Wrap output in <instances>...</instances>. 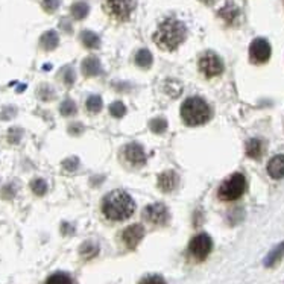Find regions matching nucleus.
Instances as JSON below:
<instances>
[{
	"instance_id": "f257e3e1",
	"label": "nucleus",
	"mask_w": 284,
	"mask_h": 284,
	"mask_svg": "<svg viewBox=\"0 0 284 284\" xmlns=\"http://www.w3.org/2000/svg\"><path fill=\"white\" fill-rule=\"evenodd\" d=\"M185 36L187 28L182 22L177 20V18H166L154 34V41L160 49L172 52L185 40Z\"/></svg>"
},
{
	"instance_id": "f03ea898",
	"label": "nucleus",
	"mask_w": 284,
	"mask_h": 284,
	"mask_svg": "<svg viewBox=\"0 0 284 284\" xmlns=\"http://www.w3.org/2000/svg\"><path fill=\"white\" fill-rule=\"evenodd\" d=\"M136 202L123 190H112L102 201V212L109 220H125L132 216Z\"/></svg>"
},
{
	"instance_id": "7ed1b4c3",
	"label": "nucleus",
	"mask_w": 284,
	"mask_h": 284,
	"mask_svg": "<svg viewBox=\"0 0 284 284\" xmlns=\"http://www.w3.org/2000/svg\"><path fill=\"white\" fill-rule=\"evenodd\" d=\"M181 117L188 126H199L210 120L212 109L204 99L190 98L181 106Z\"/></svg>"
},
{
	"instance_id": "20e7f679",
	"label": "nucleus",
	"mask_w": 284,
	"mask_h": 284,
	"mask_svg": "<svg viewBox=\"0 0 284 284\" xmlns=\"http://www.w3.org/2000/svg\"><path fill=\"white\" fill-rule=\"evenodd\" d=\"M245 188H246L245 177L242 174H233L220 184L217 195L222 201H236L245 193Z\"/></svg>"
},
{
	"instance_id": "39448f33",
	"label": "nucleus",
	"mask_w": 284,
	"mask_h": 284,
	"mask_svg": "<svg viewBox=\"0 0 284 284\" xmlns=\"http://www.w3.org/2000/svg\"><path fill=\"white\" fill-rule=\"evenodd\" d=\"M136 8V0H105L106 12L117 22H126Z\"/></svg>"
},
{
	"instance_id": "423d86ee",
	"label": "nucleus",
	"mask_w": 284,
	"mask_h": 284,
	"mask_svg": "<svg viewBox=\"0 0 284 284\" xmlns=\"http://www.w3.org/2000/svg\"><path fill=\"white\" fill-rule=\"evenodd\" d=\"M198 67L201 73L207 78H214L223 71V63L220 60V56L216 55L214 52H205L201 55Z\"/></svg>"
},
{
	"instance_id": "0eeeda50",
	"label": "nucleus",
	"mask_w": 284,
	"mask_h": 284,
	"mask_svg": "<svg viewBox=\"0 0 284 284\" xmlns=\"http://www.w3.org/2000/svg\"><path fill=\"white\" fill-rule=\"evenodd\" d=\"M212 249H213V240L205 233L195 236L190 240V245H188V251H190V254L196 260H205L208 254L212 252Z\"/></svg>"
},
{
	"instance_id": "6e6552de",
	"label": "nucleus",
	"mask_w": 284,
	"mask_h": 284,
	"mask_svg": "<svg viewBox=\"0 0 284 284\" xmlns=\"http://www.w3.org/2000/svg\"><path fill=\"white\" fill-rule=\"evenodd\" d=\"M271 53H272L271 44L264 38H255L249 46V60L254 64H263L269 61Z\"/></svg>"
},
{
	"instance_id": "1a4fd4ad",
	"label": "nucleus",
	"mask_w": 284,
	"mask_h": 284,
	"mask_svg": "<svg viewBox=\"0 0 284 284\" xmlns=\"http://www.w3.org/2000/svg\"><path fill=\"white\" fill-rule=\"evenodd\" d=\"M143 217L152 225H164L169 220V210L164 204H150L143 210Z\"/></svg>"
},
{
	"instance_id": "9d476101",
	"label": "nucleus",
	"mask_w": 284,
	"mask_h": 284,
	"mask_svg": "<svg viewBox=\"0 0 284 284\" xmlns=\"http://www.w3.org/2000/svg\"><path fill=\"white\" fill-rule=\"evenodd\" d=\"M143 236H144V228L140 223H134V225L128 226V228L123 231L122 239H123V242H125V245L128 246V248L134 249L136 246L142 242Z\"/></svg>"
},
{
	"instance_id": "9b49d317",
	"label": "nucleus",
	"mask_w": 284,
	"mask_h": 284,
	"mask_svg": "<svg viewBox=\"0 0 284 284\" xmlns=\"http://www.w3.org/2000/svg\"><path fill=\"white\" fill-rule=\"evenodd\" d=\"M125 158L128 163L134 164V166H143L146 163V155H144V149L139 143H129L125 146Z\"/></svg>"
},
{
	"instance_id": "f8f14e48",
	"label": "nucleus",
	"mask_w": 284,
	"mask_h": 284,
	"mask_svg": "<svg viewBox=\"0 0 284 284\" xmlns=\"http://www.w3.org/2000/svg\"><path fill=\"white\" fill-rule=\"evenodd\" d=\"M178 184V175L174 172V170H166L158 177V188L164 193H170L172 190L177 188Z\"/></svg>"
},
{
	"instance_id": "ddd939ff",
	"label": "nucleus",
	"mask_w": 284,
	"mask_h": 284,
	"mask_svg": "<svg viewBox=\"0 0 284 284\" xmlns=\"http://www.w3.org/2000/svg\"><path fill=\"white\" fill-rule=\"evenodd\" d=\"M268 174L274 179L284 178V155H275L268 163Z\"/></svg>"
},
{
	"instance_id": "4468645a",
	"label": "nucleus",
	"mask_w": 284,
	"mask_h": 284,
	"mask_svg": "<svg viewBox=\"0 0 284 284\" xmlns=\"http://www.w3.org/2000/svg\"><path fill=\"white\" fill-rule=\"evenodd\" d=\"M82 73L85 76H98V74L102 71V66H101V61L96 58V56H88L82 61Z\"/></svg>"
},
{
	"instance_id": "2eb2a0df",
	"label": "nucleus",
	"mask_w": 284,
	"mask_h": 284,
	"mask_svg": "<svg viewBox=\"0 0 284 284\" xmlns=\"http://www.w3.org/2000/svg\"><path fill=\"white\" fill-rule=\"evenodd\" d=\"M283 258H284V242L278 243L275 248L266 255V258H264L263 264H264L266 268H274L275 264H278Z\"/></svg>"
},
{
	"instance_id": "dca6fc26",
	"label": "nucleus",
	"mask_w": 284,
	"mask_h": 284,
	"mask_svg": "<svg viewBox=\"0 0 284 284\" xmlns=\"http://www.w3.org/2000/svg\"><path fill=\"white\" fill-rule=\"evenodd\" d=\"M58 34H56L55 31H47L41 35L40 38V44L44 50H53L56 46H58Z\"/></svg>"
},
{
	"instance_id": "f3484780",
	"label": "nucleus",
	"mask_w": 284,
	"mask_h": 284,
	"mask_svg": "<svg viewBox=\"0 0 284 284\" xmlns=\"http://www.w3.org/2000/svg\"><path fill=\"white\" fill-rule=\"evenodd\" d=\"M263 152V143L258 139H251L246 142V155L251 158H260Z\"/></svg>"
},
{
	"instance_id": "a211bd4d",
	"label": "nucleus",
	"mask_w": 284,
	"mask_h": 284,
	"mask_svg": "<svg viewBox=\"0 0 284 284\" xmlns=\"http://www.w3.org/2000/svg\"><path fill=\"white\" fill-rule=\"evenodd\" d=\"M81 41L85 47L88 49H98L101 46V40H99V36L91 32V31H84L81 34Z\"/></svg>"
},
{
	"instance_id": "6ab92c4d",
	"label": "nucleus",
	"mask_w": 284,
	"mask_h": 284,
	"mask_svg": "<svg viewBox=\"0 0 284 284\" xmlns=\"http://www.w3.org/2000/svg\"><path fill=\"white\" fill-rule=\"evenodd\" d=\"M152 53H150L147 49H143V50H139L137 55H136V64L142 69H149L152 66Z\"/></svg>"
},
{
	"instance_id": "aec40b11",
	"label": "nucleus",
	"mask_w": 284,
	"mask_h": 284,
	"mask_svg": "<svg viewBox=\"0 0 284 284\" xmlns=\"http://www.w3.org/2000/svg\"><path fill=\"white\" fill-rule=\"evenodd\" d=\"M219 15L223 18L225 22H228V23H233L236 18L239 17V9L233 5V3H228L226 6H223L220 11H219Z\"/></svg>"
},
{
	"instance_id": "412c9836",
	"label": "nucleus",
	"mask_w": 284,
	"mask_h": 284,
	"mask_svg": "<svg viewBox=\"0 0 284 284\" xmlns=\"http://www.w3.org/2000/svg\"><path fill=\"white\" fill-rule=\"evenodd\" d=\"M88 11H90L88 5L84 2H78L71 6V15L76 18V20H82V18H85L88 15Z\"/></svg>"
},
{
	"instance_id": "4be33fe9",
	"label": "nucleus",
	"mask_w": 284,
	"mask_h": 284,
	"mask_svg": "<svg viewBox=\"0 0 284 284\" xmlns=\"http://www.w3.org/2000/svg\"><path fill=\"white\" fill-rule=\"evenodd\" d=\"M102 99L101 96H98V94H93V96H90L87 99V109L90 112H93V114H96V112H99L102 109Z\"/></svg>"
},
{
	"instance_id": "5701e85b",
	"label": "nucleus",
	"mask_w": 284,
	"mask_h": 284,
	"mask_svg": "<svg viewBox=\"0 0 284 284\" xmlns=\"http://www.w3.org/2000/svg\"><path fill=\"white\" fill-rule=\"evenodd\" d=\"M46 284H73L71 283V278L67 275V274H63V272H58V274H53L47 278Z\"/></svg>"
},
{
	"instance_id": "b1692460",
	"label": "nucleus",
	"mask_w": 284,
	"mask_h": 284,
	"mask_svg": "<svg viewBox=\"0 0 284 284\" xmlns=\"http://www.w3.org/2000/svg\"><path fill=\"white\" fill-rule=\"evenodd\" d=\"M31 188H32V192L35 195H38V196H43L47 190V184L44 182V179L41 178H35L32 182H31Z\"/></svg>"
},
{
	"instance_id": "393cba45",
	"label": "nucleus",
	"mask_w": 284,
	"mask_h": 284,
	"mask_svg": "<svg viewBox=\"0 0 284 284\" xmlns=\"http://www.w3.org/2000/svg\"><path fill=\"white\" fill-rule=\"evenodd\" d=\"M60 111H61V114L66 116V117L74 116V114H76V105H74V102L70 101V99H69V101H64V102L61 104Z\"/></svg>"
},
{
	"instance_id": "a878e982",
	"label": "nucleus",
	"mask_w": 284,
	"mask_h": 284,
	"mask_svg": "<svg viewBox=\"0 0 284 284\" xmlns=\"http://www.w3.org/2000/svg\"><path fill=\"white\" fill-rule=\"evenodd\" d=\"M149 126H150V131H152V132L161 134V132H164L167 129V122L163 117H157V119H154L152 122L149 123Z\"/></svg>"
},
{
	"instance_id": "bb28decb",
	"label": "nucleus",
	"mask_w": 284,
	"mask_h": 284,
	"mask_svg": "<svg viewBox=\"0 0 284 284\" xmlns=\"http://www.w3.org/2000/svg\"><path fill=\"white\" fill-rule=\"evenodd\" d=\"M109 114L112 117H123L126 114V106L122 104V102H114L111 106H109Z\"/></svg>"
},
{
	"instance_id": "cd10ccee",
	"label": "nucleus",
	"mask_w": 284,
	"mask_h": 284,
	"mask_svg": "<svg viewBox=\"0 0 284 284\" xmlns=\"http://www.w3.org/2000/svg\"><path fill=\"white\" fill-rule=\"evenodd\" d=\"M81 254L85 257V258H91L98 254V246L94 245L93 242H87L82 245V248H81Z\"/></svg>"
},
{
	"instance_id": "c85d7f7f",
	"label": "nucleus",
	"mask_w": 284,
	"mask_h": 284,
	"mask_svg": "<svg viewBox=\"0 0 284 284\" xmlns=\"http://www.w3.org/2000/svg\"><path fill=\"white\" fill-rule=\"evenodd\" d=\"M60 3H61V0H43V8L47 12H55L60 8Z\"/></svg>"
},
{
	"instance_id": "c756f323",
	"label": "nucleus",
	"mask_w": 284,
	"mask_h": 284,
	"mask_svg": "<svg viewBox=\"0 0 284 284\" xmlns=\"http://www.w3.org/2000/svg\"><path fill=\"white\" fill-rule=\"evenodd\" d=\"M139 284H166V281L161 275H149L143 278Z\"/></svg>"
},
{
	"instance_id": "7c9ffc66",
	"label": "nucleus",
	"mask_w": 284,
	"mask_h": 284,
	"mask_svg": "<svg viewBox=\"0 0 284 284\" xmlns=\"http://www.w3.org/2000/svg\"><path fill=\"white\" fill-rule=\"evenodd\" d=\"M74 78H76V76H74V70L71 67H67L63 71V81H64L66 85H71L74 82Z\"/></svg>"
},
{
	"instance_id": "2f4dec72",
	"label": "nucleus",
	"mask_w": 284,
	"mask_h": 284,
	"mask_svg": "<svg viewBox=\"0 0 284 284\" xmlns=\"http://www.w3.org/2000/svg\"><path fill=\"white\" fill-rule=\"evenodd\" d=\"M63 166H64L66 170H70V172H71V170H74V169L79 166V160H78L76 157H70L69 160H66V161L63 163Z\"/></svg>"
},
{
	"instance_id": "473e14b6",
	"label": "nucleus",
	"mask_w": 284,
	"mask_h": 284,
	"mask_svg": "<svg viewBox=\"0 0 284 284\" xmlns=\"http://www.w3.org/2000/svg\"><path fill=\"white\" fill-rule=\"evenodd\" d=\"M14 195H15V190H14V187H12L11 184L3 187V192H2V196H3V198H8V199H11Z\"/></svg>"
},
{
	"instance_id": "72a5a7b5",
	"label": "nucleus",
	"mask_w": 284,
	"mask_h": 284,
	"mask_svg": "<svg viewBox=\"0 0 284 284\" xmlns=\"http://www.w3.org/2000/svg\"><path fill=\"white\" fill-rule=\"evenodd\" d=\"M202 2H205L207 5H212V3L214 2V0H202Z\"/></svg>"
}]
</instances>
